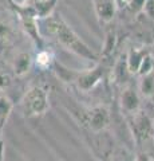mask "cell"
<instances>
[{
    "label": "cell",
    "mask_w": 154,
    "mask_h": 161,
    "mask_svg": "<svg viewBox=\"0 0 154 161\" xmlns=\"http://www.w3.org/2000/svg\"><path fill=\"white\" fill-rule=\"evenodd\" d=\"M39 23L43 24L44 31L48 36H51L52 40H55L59 46H62L68 53L88 62L98 60V55L78 36V34L70 27V24L63 19L61 14L55 12L46 20H39Z\"/></svg>",
    "instance_id": "cell-1"
},
{
    "label": "cell",
    "mask_w": 154,
    "mask_h": 161,
    "mask_svg": "<svg viewBox=\"0 0 154 161\" xmlns=\"http://www.w3.org/2000/svg\"><path fill=\"white\" fill-rule=\"evenodd\" d=\"M58 69L61 71V77L66 80H72L82 93H88L93 89H95L97 85L105 78L107 70L103 62H97L94 67L81 70V71H72L71 69L63 70L62 66H58Z\"/></svg>",
    "instance_id": "cell-2"
},
{
    "label": "cell",
    "mask_w": 154,
    "mask_h": 161,
    "mask_svg": "<svg viewBox=\"0 0 154 161\" xmlns=\"http://www.w3.org/2000/svg\"><path fill=\"white\" fill-rule=\"evenodd\" d=\"M20 106L23 114L28 118L44 115L50 109V94L47 89L40 85L29 87L23 94Z\"/></svg>",
    "instance_id": "cell-3"
},
{
    "label": "cell",
    "mask_w": 154,
    "mask_h": 161,
    "mask_svg": "<svg viewBox=\"0 0 154 161\" xmlns=\"http://www.w3.org/2000/svg\"><path fill=\"white\" fill-rule=\"evenodd\" d=\"M129 122L133 137L138 144H146L154 137V121L145 112L140 110L137 114L129 117Z\"/></svg>",
    "instance_id": "cell-4"
},
{
    "label": "cell",
    "mask_w": 154,
    "mask_h": 161,
    "mask_svg": "<svg viewBox=\"0 0 154 161\" xmlns=\"http://www.w3.org/2000/svg\"><path fill=\"white\" fill-rule=\"evenodd\" d=\"M83 125L86 126L91 133H102L110 126L111 115L110 110L106 106H94L91 109H87L83 114Z\"/></svg>",
    "instance_id": "cell-5"
},
{
    "label": "cell",
    "mask_w": 154,
    "mask_h": 161,
    "mask_svg": "<svg viewBox=\"0 0 154 161\" xmlns=\"http://www.w3.org/2000/svg\"><path fill=\"white\" fill-rule=\"evenodd\" d=\"M141 99L142 97L137 86H133V85L125 86L119 95V106L122 113H125L127 118L137 114L141 110Z\"/></svg>",
    "instance_id": "cell-6"
},
{
    "label": "cell",
    "mask_w": 154,
    "mask_h": 161,
    "mask_svg": "<svg viewBox=\"0 0 154 161\" xmlns=\"http://www.w3.org/2000/svg\"><path fill=\"white\" fill-rule=\"evenodd\" d=\"M34 64H35V57H32V54L27 50H19L12 55L9 69L15 78H22L31 71Z\"/></svg>",
    "instance_id": "cell-7"
},
{
    "label": "cell",
    "mask_w": 154,
    "mask_h": 161,
    "mask_svg": "<svg viewBox=\"0 0 154 161\" xmlns=\"http://www.w3.org/2000/svg\"><path fill=\"white\" fill-rule=\"evenodd\" d=\"M94 4V11L101 24H109L113 22L118 11V4L115 0H91Z\"/></svg>",
    "instance_id": "cell-8"
},
{
    "label": "cell",
    "mask_w": 154,
    "mask_h": 161,
    "mask_svg": "<svg viewBox=\"0 0 154 161\" xmlns=\"http://www.w3.org/2000/svg\"><path fill=\"white\" fill-rule=\"evenodd\" d=\"M150 53L147 47H131L126 55V67L129 74L137 75L143 58Z\"/></svg>",
    "instance_id": "cell-9"
},
{
    "label": "cell",
    "mask_w": 154,
    "mask_h": 161,
    "mask_svg": "<svg viewBox=\"0 0 154 161\" xmlns=\"http://www.w3.org/2000/svg\"><path fill=\"white\" fill-rule=\"evenodd\" d=\"M58 0H36L31 3V8L39 20H46L55 14Z\"/></svg>",
    "instance_id": "cell-10"
},
{
    "label": "cell",
    "mask_w": 154,
    "mask_h": 161,
    "mask_svg": "<svg viewBox=\"0 0 154 161\" xmlns=\"http://www.w3.org/2000/svg\"><path fill=\"white\" fill-rule=\"evenodd\" d=\"M54 64H55V55H54V51L50 48L43 47L40 48L35 55V66L44 71V70L51 69Z\"/></svg>",
    "instance_id": "cell-11"
},
{
    "label": "cell",
    "mask_w": 154,
    "mask_h": 161,
    "mask_svg": "<svg viewBox=\"0 0 154 161\" xmlns=\"http://www.w3.org/2000/svg\"><path fill=\"white\" fill-rule=\"evenodd\" d=\"M13 109V102L8 95L0 93V140H2V134L4 126H6L7 121L11 115V112Z\"/></svg>",
    "instance_id": "cell-12"
},
{
    "label": "cell",
    "mask_w": 154,
    "mask_h": 161,
    "mask_svg": "<svg viewBox=\"0 0 154 161\" xmlns=\"http://www.w3.org/2000/svg\"><path fill=\"white\" fill-rule=\"evenodd\" d=\"M137 87L142 98L154 99V73L140 77V82L137 83Z\"/></svg>",
    "instance_id": "cell-13"
},
{
    "label": "cell",
    "mask_w": 154,
    "mask_h": 161,
    "mask_svg": "<svg viewBox=\"0 0 154 161\" xmlns=\"http://www.w3.org/2000/svg\"><path fill=\"white\" fill-rule=\"evenodd\" d=\"M137 156L126 147H114L106 161H135Z\"/></svg>",
    "instance_id": "cell-14"
},
{
    "label": "cell",
    "mask_w": 154,
    "mask_h": 161,
    "mask_svg": "<svg viewBox=\"0 0 154 161\" xmlns=\"http://www.w3.org/2000/svg\"><path fill=\"white\" fill-rule=\"evenodd\" d=\"M15 75L12 74L11 69H6L0 66V93L6 94V90L12 86Z\"/></svg>",
    "instance_id": "cell-15"
},
{
    "label": "cell",
    "mask_w": 154,
    "mask_h": 161,
    "mask_svg": "<svg viewBox=\"0 0 154 161\" xmlns=\"http://www.w3.org/2000/svg\"><path fill=\"white\" fill-rule=\"evenodd\" d=\"M115 42H117V34L115 31L110 30L106 34L105 43H103V57H109V55L113 54L114 48H115Z\"/></svg>",
    "instance_id": "cell-16"
},
{
    "label": "cell",
    "mask_w": 154,
    "mask_h": 161,
    "mask_svg": "<svg viewBox=\"0 0 154 161\" xmlns=\"http://www.w3.org/2000/svg\"><path fill=\"white\" fill-rule=\"evenodd\" d=\"M15 8V11H20V9H27L31 7L32 0H8Z\"/></svg>",
    "instance_id": "cell-17"
},
{
    "label": "cell",
    "mask_w": 154,
    "mask_h": 161,
    "mask_svg": "<svg viewBox=\"0 0 154 161\" xmlns=\"http://www.w3.org/2000/svg\"><path fill=\"white\" fill-rule=\"evenodd\" d=\"M135 161H151V158L149 157V156H147L146 153H140V154L137 156Z\"/></svg>",
    "instance_id": "cell-18"
},
{
    "label": "cell",
    "mask_w": 154,
    "mask_h": 161,
    "mask_svg": "<svg viewBox=\"0 0 154 161\" xmlns=\"http://www.w3.org/2000/svg\"><path fill=\"white\" fill-rule=\"evenodd\" d=\"M0 161H4V144L0 140Z\"/></svg>",
    "instance_id": "cell-19"
},
{
    "label": "cell",
    "mask_w": 154,
    "mask_h": 161,
    "mask_svg": "<svg viewBox=\"0 0 154 161\" xmlns=\"http://www.w3.org/2000/svg\"><path fill=\"white\" fill-rule=\"evenodd\" d=\"M115 2H117V4H118V7H126L127 6V3L129 2H130V0H115Z\"/></svg>",
    "instance_id": "cell-20"
},
{
    "label": "cell",
    "mask_w": 154,
    "mask_h": 161,
    "mask_svg": "<svg viewBox=\"0 0 154 161\" xmlns=\"http://www.w3.org/2000/svg\"><path fill=\"white\" fill-rule=\"evenodd\" d=\"M32 2H36V0H32Z\"/></svg>",
    "instance_id": "cell-21"
},
{
    "label": "cell",
    "mask_w": 154,
    "mask_h": 161,
    "mask_svg": "<svg viewBox=\"0 0 154 161\" xmlns=\"http://www.w3.org/2000/svg\"><path fill=\"white\" fill-rule=\"evenodd\" d=\"M153 53H154V51H153Z\"/></svg>",
    "instance_id": "cell-22"
}]
</instances>
